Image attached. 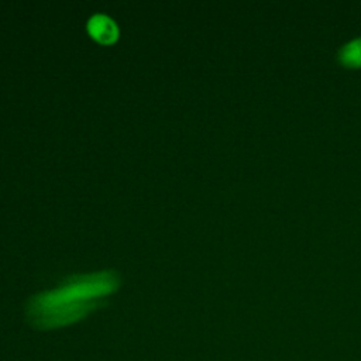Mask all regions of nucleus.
I'll return each instance as SVG.
<instances>
[{
	"label": "nucleus",
	"mask_w": 361,
	"mask_h": 361,
	"mask_svg": "<svg viewBox=\"0 0 361 361\" xmlns=\"http://www.w3.org/2000/svg\"><path fill=\"white\" fill-rule=\"evenodd\" d=\"M118 286L113 271L76 275L61 286L35 295L28 302V320L38 329H55L78 322L100 305V299Z\"/></svg>",
	"instance_id": "f257e3e1"
},
{
	"label": "nucleus",
	"mask_w": 361,
	"mask_h": 361,
	"mask_svg": "<svg viewBox=\"0 0 361 361\" xmlns=\"http://www.w3.org/2000/svg\"><path fill=\"white\" fill-rule=\"evenodd\" d=\"M87 30L99 42L110 44L118 37V27L106 14H94L87 21Z\"/></svg>",
	"instance_id": "f03ea898"
},
{
	"label": "nucleus",
	"mask_w": 361,
	"mask_h": 361,
	"mask_svg": "<svg viewBox=\"0 0 361 361\" xmlns=\"http://www.w3.org/2000/svg\"><path fill=\"white\" fill-rule=\"evenodd\" d=\"M340 59L347 66H361V38L345 44L340 51Z\"/></svg>",
	"instance_id": "7ed1b4c3"
}]
</instances>
